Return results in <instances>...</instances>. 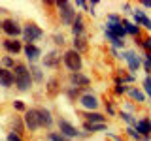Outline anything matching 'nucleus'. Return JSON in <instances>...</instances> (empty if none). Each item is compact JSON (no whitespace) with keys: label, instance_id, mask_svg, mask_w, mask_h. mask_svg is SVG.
<instances>
[{"label":"nucleus","instance_id":"20e7f679","mask_svg":"<svg viewBox=\"0 0 151 141\" xmlns=\"http://www.w3.org/2000/svg\"><path fill=\"white\" fill-rule=\"evenodd\" d=\"M42 28L40 26H36V25H27L25 28H23V38H25V41L28 45L32 43V41H36V40H40L42 38Z\"/></svg>","mask_w":151,"mask_h":141},{"label":"nucleus","instance_id":"a211bd4d","mask_svg":"<svg viewBox=\"0 0 151 141\" xmlns=\"http://www.w3.org/2000/svg\"><path fill=\"white\" fill-rule=\"evenodd\" d=\"M45 66H49V68H55L57 64L60 62V56H59V53L57 51H51V53H47V56H45Z\"/></svg>","mask_w":151,"mask_h":141},{"label":"nucleus","instance_id":"1a4fd4ad","mask_svg":"<svg viewBox=\"0 0 151 141\" xmlns=\"http://www.w3.org/2000/svg\"><path fill=\"white\" fill-rule=\"evenodd\" d=\"M106 32H110V34H113L115 38H119V40H123V36L127 34L125 28H123V21L121 23H106Z\"/></svg>","mask_w":151,"mask_h":141},{"label":"nucleus","instance_id":"c756f323","mask_svg":"<svg viewBox=\"0 0 151 141\" xmlns=\"http://www.w3.org/2000/svg\"><path fill=\"white\" fill-rule=\"evenodd\" d=\"M121 117H123L127 122H129V124H136V119H134V117H130L129 113H121Z\"/></svg>","mask_w":151,"mask_h":141},{"label":"nucleus","instance_id":"f8f14e48","mask_svg":"<svg viewBox=\"0 0 151 141\" xmlns=\"http://www.w3.org/2000/svg\"><path fill=\"white\" fill-rule=\"evenodd\" d=\"M70 81H72V85H76V87H87L89 85V77L87 75H83L81 72H76V73H72L70 75Z\"/></svg>","mask_w":151,"mask_h":141},{"label":"nucleus","instance_id":"393cba45","mask_svg":"<svg viewBox=\"0 0 151 141\" xmlns=\"http://www.w3.org/2000/svg\"><path fill=\"white\" fill-rule=\"evenodd\" d=\"M47 141H66V137L60 134H55V132H49L47 134Z\"/></svg>","mask_w":151,"mask_h":141},{"label":"nucleus","instance_id":"bb28decb","mask_svg":"<svg viewBox=\"0 0 151 141\" xmlns=\"http://www.w3.org/2000/svg\"><path fill=\"white\" fill-rule=\"evenodd\" d=\"M47 87H49V88H47V90H49V94H55V92H57V79H51V81L47 83Z\"/></svg>","mask_w":151,"mask_h":141},{"label":"nucleus","instance_id":"aec40b11","mask_svg":"<svg viewBox=\"0 0 151 141\" xmlns=\"http://www.w3.org/2000/svg\"><path fill=\"white\" fill-rule=\"evenodd\" d=\"M85 119H87V122H98V124H106V117L100 115V113H91L89 111L87 115H85Z\"/></svg>","mask_w":151,"mask_h":141},{"label":"nucleus","instance_id":"c85d7f7f","mask_svg":"<svg viewBox=\"0 0 151 141\" xmlns=\"http://www.w3.org/2000/svg\"><path fill=\"white\" fill-rule=\"evenodd\" d=\"M144 87H145V92L151 96V75H147L145 77V83H144Z\"/></svg>","mask_w":151,"mask_h":141},{"label":"nucleus","instance_id":"7c9ffc66","mask_svg":"<svg viewBox=\"0 0 151 141\" xmlns=\"http://www.w3.org/2000/svg\"><path fill=\"white\" fill-rule=\"evenodd\" d=\"M115 92L117 94H123V92H127V87H123V83L117 79V87H115Z\"/></svg>","mask_w":151,"mask_h":141},{"label":"nucleus","instance_id":"7ed1b4c3","mask_svg":"<svg viewBox=\"0 0 151 141\" xmlns=\"http://www.w3.org/2000/svg\"><path fill=\"white\" fill-rule=\"evenodd\" d=\"M57 8H59V11H60V19H63L64 25H72L76 21V11H74V8H72L70 2H59Z\"/></svg>","mask_w":151,"mask_h":141},{"label":"nucleus","instance_id":"e433bc0d","mask_svg":"<svg viewBox=\"0 0 151 141\" xmlns=\"http://www.w3.org/2000/svg\"><path fill=\"white\" fill-rule=\"evenodd\" d=\"M4 66L12 68V66H15V62H13V58H9V56H6V58H4Z\"/></svg>","mask_w":151,"mask_h":141},{"label":"nucleus","instance_id":"ea45409f","mask_svg":"<svg viewBox=\"0 0 151 141\" xmlns=\"http://www.w3.org/2000/svg\"><path fill=\"white\" fill-rule=\"evenodd\" d=\"M147 60H149V62H151V53H147Z\"/></svg>","mask_w":151,"mask_h":141},{"label":"nucleus","instance_id":"39448f33","mask_svg":"<svg viewBox=\"0 0 151 141\" xmlns=\"http://www.w3.org/2000/svg\"><path fill=\"white\" fill-rule=\"evenodd\" d=\"M25 126L30 132H34L40 128V115H38V109H30V111H27L25 113Z\"/></svg>","mask_w":151,"mask_h":141},{"label":"nucleus","instance_id":"f3484780","mask_svg":"<svg viewBox=\"0 0 151 141\" xmlns=\"http://www.w3.org/2000/svg\"><path fill=\"white\" fill-rule=\"evenodd\" d=\"M38 115H40V124L42 126H47L49 128L53 124V119H51V113L47 109H38Z\"/></svg>","mask_w":151,"mask_h":141},{"label":"nucleus","instance_id":"9b49d317","mask_svg":"<svg viewBox=\"0 0 151 141\" xmlns=\"http://www.w3.org/2000/svg\"><path fill=\"white\" fill-rule=\"evenodd\" d=\"M123 56L127 58V62H129V68L130 72H136V70L140 68V58L136 53H132V51H127V53H123Z\"/></svg>","mask_w":151,"mask_h":141},{"label":"nucleus","instance_id":"a19ab883","mask_svg":"<svg viewBox=\"0 0 151 141\" xmlns=\"http://www.w3.org/2000/svg\"><path fill=\"white\" fill-rule=\"evenodd\" d=\"M0 28H2V23H0Z\"/></svg>","mask_w":151,"mask_h":141},{"label":"nucleus","instance_id":"9d476101","mask_svg":"<svg viewBox=\"0 0 151 141\" xmlns=\"http://www.w3.org/2000/svg\"><path fill=\"white\" fill-rule=\"evenodd\" d=\"M134 126H136V132H138L140 135H145V137L151 135V120L149 119H142V120L136 122Z\"/></svg>","mask_w":151,"mask_h":141},{"label":"nucleus","instance_id":"4be33fe9","mask_svg":"<svg viewBox=\"0 0 151 141\" xmlns=\"http://www.w3.org/2000/svg\"><path fill=\"white\" fill-rule=\"evenodd\" d=\"M87 49V41H85V38H76L74 40V51H85Z\"/></svg>","mask_w":151,"mask_h":141},{"label":"nucleus","instance_id":"f03ea898","mask_svg":"<svg viewBox=\"0 0 151 141\" xmlns=\"http://www.w3.org/2000/svg\"><path fill=\"white\" fill-rule=\"evenodd\" d=\"M63 60H64V64H66V68L70 70L72 73L76 72H79L81 70V56H79L78 51H74V49H70V51H66L64 56H63Z\"/></svg>","mask_w":151,"mask_h":141},{"label":"nucleus","instance_id":"dca6fc26","mask_svg":"<svg viewBox=\"0 0 151 141\" xmlns=\"http://www.w3.org/2000/svg\"><path fill=\"white\" fill-rule=\"evenodd\" d=\"M4 49H6L8 53L17 55L23 47H21V41H17V40H6V41H4Z\"/></svg>","mask_w":151,"mask_h":141},{"label":"nucleus","instance_id":"f704fd0d","mask_svg":"<svg viewBox=\"0 0 151 141\" xmlns=\"http://www.w3.org/2000/svg\"><path fill=\"white\" fill-rule=\"evenodd\" d=\"M127 132L130 134V137H136V139H140V137H142V135H140V134H138V132H136L134 128H127Z\"/></svg>","mask_w":151,"mask_h":141},{"label":"nucleus","instance_id":"5701e85b","mask_svg":"<svg viewBox=\"0 0 151 141\" xmlns=\"http://www.w3.org/2000/svg\"><path fill=\"white\" fill-rule=\"evenodd\" d=\"M85 130L100 132V130H106V124H98V122H85Z\"/></svg>","mask_w":151,"mask_h":141},{"label":"nucleus","instance_id":"72a5a7b5","mask_svg":"<svg viewBox=\"0 0 151 141\" xmlns=\"http://www.w3.org/2000/svg\"><path fill=\"white\" fill-rule=\"evenodd\" d=\"M142 45L147 49V53H151V38H145V40L142 41Z\"/></svg>","mask_w":151,"mask_h":141},{"label":"nucleus","instance_id":"58836bf2","mask_svg":"<svg viewBox=\"0 0 151 141\" xmlns=\"http://www.w3.org/2000/svg\"><path fill=\"white\" fill-rule=\"evenodd\" d=\"M142 4H144L145 8H151V0H144V2H142Z\"/></svg>","mask_w":151,"mask_h":141},{"label":"nucleus","instance_id":"2eb2a0df","mask_svg":"<svg viewBox=\"0 0 151 141\" xmlns=\"http://www.w3.org/2000/svg\"><path fill=\"white\" fill-rule=\"evenodd\" d=\"M13 83H15L13 72H9V70H0V85H2V87H12Z\"/></svg>","mask_w":151,"mask_h":141},{"label":"nucleus","instance_id":"6e6552de","mask_svg":"<svg viewBox=\"0 0 151 141\" xmlns=\"http://www.w3.org/2000/svg\"><path fill=\"white\" fill-rule=\"evenodd\" d=\"M79 103H81L85 109H91V111H94V109L98 107V100H96V96H94V94H91V92L83 94V96L79 98Z\"/></svg>","mask_w":151,"mask_h":141},{"label":"nucleus","instance_id":"b1692460","mask_svg":"<svg viewBox=\"0 0 151 141\" xmlns=\"http://www.w3.org/2000/svg\"><path fill=\"white\" fill-rule=\"evenodd\" d=\"M106 38H108V40H110V41H111V43L115 45V47H121V49H123V45H125V41L119 40V38H115L113 34H110V32H106Z\"/></svg>","mask_w":151,"mask_h":141},{"label":"nucleus","instance_id":"473e14b6","mask_svg":"<svg viewBox=\"0 0 151 141\" xmlns=\"http://www.w3.org/2000/svg\"><path fill=\"white\" fill-rule=\"evenodd\" d=\"M53 40H55V43H59V45H63V43H64V36H63V34H55V36H53Z\"/></svg>","mask_w":151,"mask_h":141},{"label":"nucleus","instance_id":"ddd939ff","mask_svg":"<svg viewBox=\"0 0 151 141\" xmlns=\"http://www.w3.org/2000/svg\"><path fill=\"white\" fill-rule=\"evenodd\" d=\"M83 32H85L83 19H81V15H76V21L72 23V34H74V38H81Z\"/></svg>","mask_w":151,"mask_h":141},{"label":"nucleus","instance_id":"6ab92c4d","mask_svg":"<svg viewBox=\"0 0 151 141\" xmlns=\"http://www.w3.org/2000/svg\"><path fill=\"white\" fill-rule=\"evenodd\" d=\"M25 55H27V58H28V60H36L38 56L42 55V51L38 49L36 45H32V43H30V45H27V47H25Z\"/></svg>","mask_w":151,"mask_h":141},{"label":"nucleus","instance_id":"0eeeda50","mask_svg":"<svg viewBox=\"0 0 151 141\" xmlns=\"http://www.w3.org/2000/svg\"><path fill=\"white\" fill-rule=\"evenodd\" d=\"M2 30L6 32L8 36H19V34H23L21 26H19L13 19H6V21H2Z\"/></svg>","mask_w":151,"mask_h":141},{"label":"nucleus","instance_id":"a878e982","mask_svg":"<svg viewBox=\"0 0 151 141\" xmlns=\"http://www.w3.org/2000/svg\"><path fill=\"white\" fill-rule=\"evenodd\" d=\"M129 94L132 98H134V100H138V102H144V94H142L140 90H136V88H130L129 90Z\"/></svg>","mask_w":151,"mask_h":141},{"label":"nucleus","instance_id":"4468645a","mask_svg":"<svg viewBox=\"0 0 151 141\" xmlns=\"http://www.w3.org/2000/svg\"><path fill=\"white\" fill-rule=\"evenodd\" d=\"M132 15H134V19H136V25H144L145 28H149V30H151V21L147 19V15H145L142 9H134Z\"/></svg>","mask_w":151,"mask_h":141},{"label":"nucleus","instance_id":"4c0bfd02","mask_svg":"<svg viewBox=\"0 0 151 141\" xmlns=\"http://www.w3.org/2000/svg\"><path fill=\"white\" fill-rule=\"evenodd\" d=\"M144 68H145V70H147V72H151V62H149V60H145V64H144Z\"/></svg>","mask_w":151,"mask_h":141},{"label":"nucleus","instance_id":"c9c22d12","mask_svg":"<svg viewBox=\"0 0 151 141\" xmlns=\"http://www.w3.org/2000/svg\"><path fill=\"white\" fill-rule=\"evenodd\" d=\"M13 107H15V109H19V111H25V103H23V102H13Z\"/></svg>","mask_w":151,"mask_h":141},{"label":"nucleus","instance_id":"f257e3e1","mask_svg":"<svg viewBox=\"0 0 151 141\" xmlns=\"http://www.w3.org/2000/svg\"><path fill=\"white\" fill-rule=\"evenodd\" d=\"M13 79H15V85L19 90H28L32 85V77L30 72L25 64H15V72H13Z\"/></svg>","mask_w":151,"mask_h":141},{"label":"nucleus","instance_id":"cd10ccee","mask_svg":"<svg viewBox=\"0 0 151 141\" xmlns=\"http://www.w3.org/2000/svg\"><path fill=\"white\" fill-rule=\"evenodd\" d=\"M30 73L34 75V79H36V81H42V72H40L38 68H30Z\"/></svg>","mask_w":151,"mask_h":141},{"label":"nucleus","instance_id":"423d86ee","mask_svg":"<svg viewBox=\"0 0 151 141\" xmlns=\"http://www.w3.org/2000/svg\"><path fill=\"white\" fill-rule=\"evenodd\" d=\"M59 132H60V135H64V137H78L79 135V132L76 130V126H72L68 120H64V119L59 120Z\"/></svg>","mask_w":151,"mask_h":141},{"label":"nucleus","instance_id":"412c9836","mask_svg":"<svg viewBox=\"0 0 151 141\" xmlns=\"http://www.w3.org/2000/svg\"><path fill=\"white\" fill-rule=\"evenodd\" d=\"M123 28H125V32H129V34H132V36L140 34L138 25H134V23H130V21H123Z\"/></svg>","mask_w":151,"mask_h":141},{"label":"nucleus","instance_id":"2f4dec72","mask_svg":"<svg viewBox=\"0 0 151 141\" xmlns=\"http://www.w3.org/2000/svg\"><path fill=\"white\" fill-rule=\"evenodd\" d=\"M8 141H23V139H21V135H19V134H15V132H12V134L8 135Z\"/></svg>","mask_w":151,"mask_h":141}]
</instances>
